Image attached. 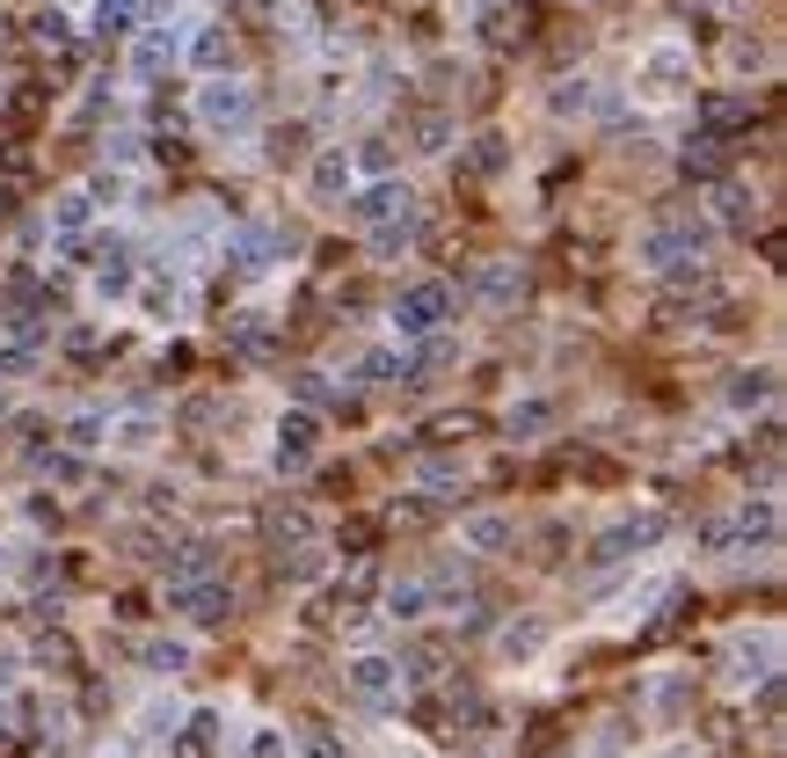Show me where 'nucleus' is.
I'll return each mask as SVG.
<instances>
[{
    "instance_id": "f257e3e1",
    "label": "nucleus",
    "mask_w": 787,
    "mask_h": 758,
    "mask_svg": "<svg viewBox=\"0 0 787 758\" xmlns=\"http://www.w3.org/2000/svg\"><path fill=\"white\" fill-rule=\"evenodd\" d=\"M204 124L241 132V124H248V88H234V80H212V88H204Z\"/></svg>"
},
{
    "instance_id": "f03ea898",
    "label": "nucleus",
    "mask_w": 787,
    "mask_h": 758,
    "mask_svg": "<svg viewBox=\"0 0 787 758\" xmlns=\"http://www.w3.org/2000/svg\"><path fill=\"white\" fill-rule=\"evenodd\" d=\"M350 685H358L365 700H387V693H393V663H379V657H358V663H350Z\"/></svg>"
},
{
    "instance_id": "39448f33",
    "label": "nucleus",
    "mask_w": 787,
    "mask_h": 758,
    "mask_svg": "<svg viewBox=\"0 0 787 758\" xmlns=\"http://www.w3.org/2000/svg\"><path fill=\"white\" fill-rule=\"evenodd\" d=\"M255 758H285V744H277V736H255Z\"/></svg>"
},
{
    "instance_id": "20e7f679",
    "label": "nucleus",
    "mask_w": 787,
    "mask_h": 758,
    "mask_svg": "<svg viewBox=\"0 0 787 758\" xmlns=\"http://www.w3.org/2000/svg\"><path fill=\"white\" fill-rule=\"evenodd\" d=\"M503 649H511V657H533V649H540V627H511Z\"/></svg>"
},
{
    "instance_id": "423d86ee",
    "label": "nucleus",
    "mask_w": 787,
    "mask_h": 758,
    "mask_svg": "<svg viewBox=\"0 0 787 758\" xmlns=\"http://www.w3.org/2000/svg\"><path fill=\"white\" fill-rule=\"evenodd\" d=\"M671 758H692V751H671Z\"/></svg>"
},
{
    "instance_id": "7ed1b4c3",
    "label": "nucleus",
    "mask_w": 787,
    "mask_h": 758,
    "mask_svg": "<svg viewBox=\"0 0 787 758\" xmlns=\"http://www.w3.org/2000/svg\"><path fill=\"white\" fill-rule=\"evenodd\" d=\"M147 445H153V423H139V417L117 423V452H147Z\"/></svg>"
}]
</instances>
